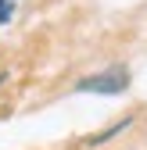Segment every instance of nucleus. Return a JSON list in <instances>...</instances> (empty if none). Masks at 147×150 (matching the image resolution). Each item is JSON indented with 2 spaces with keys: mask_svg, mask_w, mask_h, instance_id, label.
<instances>
[{
  "mask_svg": "<svg viewBox=\"0 0 147 150\" xmlns=\"http://www.w3.org/2000/svg\"><path fill=\"white\" fill-rule=\"evenodd\" d=\"M126 82H129V75H126L122 68H115V71H104V75H90V79H83L79 89H83V93H122Z\"/></svg>",
  "mask_w": 147,
  "mask_h": 150,
  "instance_id": "f257e3e1",
  "label": "nucleus"
},
{
  "mask_svg": "<svg viewBox=\"0 0 147 150\" xmlns=\"http://www.w3.org/2000/svg\"><path fill=\"white\" fill-rule=\"evenodd\" d=\"M14 4H18V0H0V25H7L14 18Z\"/></svg>",
  "mask_w": 147,
  "mask_h": 150,
  "instance_id": "f03ea898",
  "label": "nucleus"
}]
</instances>
